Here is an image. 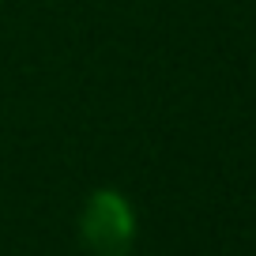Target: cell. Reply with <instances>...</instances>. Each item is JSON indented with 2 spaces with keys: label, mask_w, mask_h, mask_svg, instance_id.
Segmentation results:
<instances>
[{
  "label": "cell",
  "mask_w": 256,
  "mask_h": 256,
  "mask_svg": "<svg viewBox=\"0 0 256 256\" xmlns=\"http://www.w3.org/2000/svg\"><path fill=\"white\" fill-rule=\"evenodd\" d=\"M80 234L94 256H124L136 238L132 204L117 188H98L80 215Z\"/></svg>",
  "instance_id": "6da1fadb"
}]
</instances>
